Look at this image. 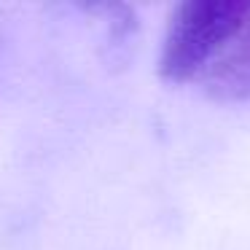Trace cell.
Segmentation results:
<instances>
[{
    "label": "cell",
    "instance_id": "cell-1",
    "mask_svg": "<svg viewBox=\"0 0 250 250\" xmlns=\"http://www.w3.org/2000/svg\"><path fill=\"white\" fill-rule=\"evenodd\" d=\"M242 0H191L175 8L159 54V76L169 83H196L231 33Z\"/></svg>",
    "mask_w": 250,
    "mask_h": 250
},
{
    "label": "cell",
    "instance_id": "cell-2",
    "mask_svg": "<svg viewBox=\"0 0 250 250\" xmlns=\"http://www.w3.org/2000/svg\"><path fill=\"white\" fill-rule=\"evenodd\" d=\"M196 83H202L212 97L229 103L250 100V3H242L231 33L226 35Z\"/></svg>",
    "mask_w": 250,
    "mask_h": 250
}]
</instances>
